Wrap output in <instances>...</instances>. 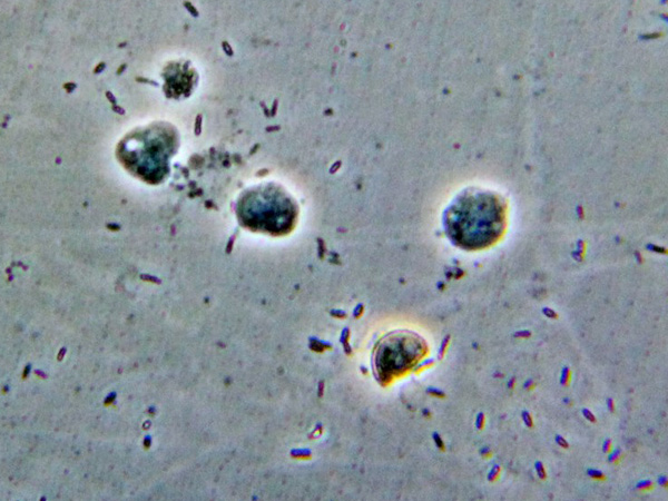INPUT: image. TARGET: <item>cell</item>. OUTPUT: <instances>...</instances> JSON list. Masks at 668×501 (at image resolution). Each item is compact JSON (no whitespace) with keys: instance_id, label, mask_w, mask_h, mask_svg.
Here are the masks:
<instances>
[{"instance_id":"cell-1","label":"cell","mask_w":668,"mask_h":501,"mask_svg":"<svg viewBox=\"0 0 668 501\" xmlns=\"http://www.w3.org/2000/svg\"><path fill=\"white\" fill-rule=\"evenodd\" d=\"M443 226L456 246L469 250L485 248L504 230L505 204L494 191L465 188L445 209Z\"/></svg>"},{"instance_id":"cell-4","label":"cell","mask_w":668,"mask_h":501,"mask_svg":"<svg viewBox=\"0 0 668 501\" xmlns=\"http://www.w3.org/2000/svg\"><path fill=\"white\" fill-rule=\"evenodd\" d=\"M424 341L409 331H393L377 343L373 369L377 377L389 381L412 367L424 354Z\"/></svg>"},{"instance_id":"cell-3","label":"cell","mask_w":668,"mask_h":501,"mask_svg":"<svg viewBox=\"0 0 668 501\" xmlns=\"http://www.w3.org/2000/svg\"><path fill=\"white\" fill-rule=\"evenodd\" d=\"M176 147L174 128L154 124L127 135L119 144L118 157L136 177L155 184L166 177Z\"/></svg>"},{"instance_id":"cell-2","label":"cell","mask_w":668,"mask_h":501,"mask_svg":"<svg viewBox=\"0 0 668 501\" xmlns=\"http://www.w3.org/2000/svg\"><path fill=\"white\" fill-rule=\"evenodd\" d=\"M239 224L269 235L289 233L298 218V204L281 185L272 181L245 189L236 202Z\"/></svg>"}]
</instances>
